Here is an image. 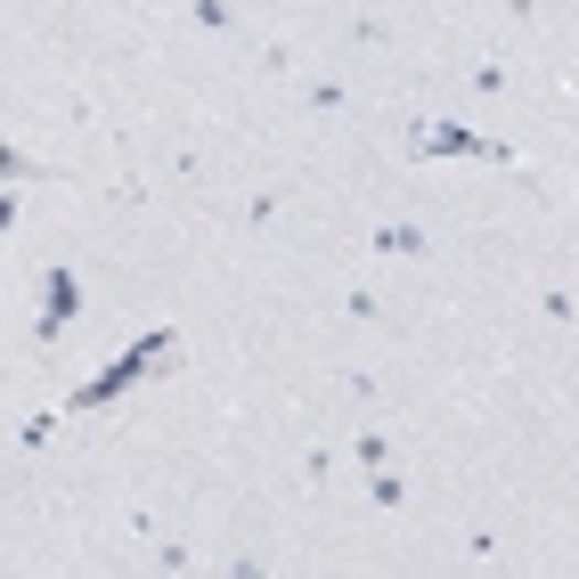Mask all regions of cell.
I'll return each mask as SVG.
<instances>
[{"label": "cell", "instance_id": "6da1fadb", "mask_svg": "<svg viewBox=\"0 0 579 579\" xmlns=\"http://www.w3.org/2000/svg\"><path fill=\"white\" fill-rule=\"evenodd\" d=\"M74 310H82V278H74V261H57L41 278V343H57V326H74Z\"/></svg>", "mask_w": 579, "mask_h": 579}, {"label": "cell", "instance_id": "7a4b0ae2", "mask_svg": "<svg viewBox=\"0 0 579 579\" xmlns=\"http://www.w3.org/2000/svg\"><path fill=\"white\" fill-rule=\"evenodd\" d=\"M417 156H490V163H506V148H498V139L465 131V122H432V131L417 139Z\"/></svg>", "mask_w": 579, "mask_h": 579}, {"label": "cell", "instance_id": "3957f363", "mask_svg": "<svg viewBox=\"0 0 579 579\" xmlns=\"http://www.w3.org/2000/svg\"><path fill=\"white\" fill-rule=\"evenodd\" d=\"M367 254H376V261H425V254H432V237L417 229V221H376Z\"/></svg>", "mask_w": 579, "mask_h": 579}, {"label": "cell", "instance_id": "277c9868", "mask_svg": "<svg viewBox=\"0 0 579 579\" xmlns=\"http://www.w3.org/2000/svg\"><path fill=\"white\" fill-rule=\"evenodd\" d=\"M189 25H204V33H237L245 9H237V0H189Z\"/></svg>", "mask_w": 579, "mask_h": 579}, {"label": "cell", "instance_id": "5b68a950", "mask_svg": "<svg viewBox=\"0 0 579 579\" xmlns=\"http://www.w3.org/2000/svg\"><path fill=\"white\" fill-rule=\"evenodd\" d=\"M367 498H376L384 514H400V506H408V482H400L392 465H367Z\"/></svg>", "mask_w": 579, "mask_h": 579}, {"label": "cell", "instance_id": "8992f818", "mask_svg": "<svg viewBox=\"0 0 579 579\" xmlns=\"http://www.w3.org/2000/svg\"><path fill=\"white\" fill-rule=\"evenodd\" d=\"M343 98H351L343 82H310V115H343Z\"/></svg>", "mask_w": 579, "mask_h": 579}, {"label": "cell", "instance_id": "52a82bcc", "mask_svg": "<svg viewBox=\"0 0 579 579\" xmlns=\"http://www.w3.org/2000/svg\"><path fill=\"white\" fill-rule=\"evenodd\" d=\"M539 310H547V319H555V326H571V319H579V302L564 294V286H547V294H539Z\"/></svg>", "mask_w": 579, "mask_h": 579}, {"label": "cell", "instance_id": "ba28073f", "mask_svg": "<svg viewBox=\"0 0 579 579\" xmlns=\"http://www.w3.org/2000/svg\"><path fill=\"white\" fill-rule=\"evenodd\" d=\"M351 458H360V465H392V441H384V432H360V449H351Z\"/></svg>", "mask_w": 579, "mask_h": 579}]
</instances>
